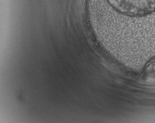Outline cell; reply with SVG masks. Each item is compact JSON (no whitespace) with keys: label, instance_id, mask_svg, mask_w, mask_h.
Instances as JSON below:
<instances>
[{"label":"cell","instance_id":"cell-1","mask_svg":"<svg viewBox=\"0 0 155 123\" xmlns=\"http://www.w3.org/2000/svg\"><path fill=\"white\" fill-rule=\"evenodd\" d=\"M118 13L129 17H142L155 12V0H106Z\"/></svg>","mask_w":155,"mask_h":123},{"label":"cell","instance_id":"cell-2","mask_svg":"<svg viewBox=\"0 0 155 123\" xmlns=\"http://www.w3.org/2000/svg\"><path fill=\"white\" fill-rule=\"evenodd\" d=\"M141 78L147 85L155 86V56L145 65L141 72Z\"/></svg>","mask_w":155,"mask_h":123}]
</instances>
